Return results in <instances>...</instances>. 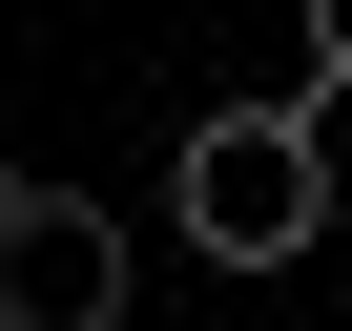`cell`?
<instances>
[{
	"instance_id": "7a4b0ae2",
	"label": "cell",
	"mask_w": 352,
	"mask_h": 331,
	"mask_svg": "<svg viewBox=\"0 0 352 331\" xmlns=\"http://www.w3.org/2000/svg\"><path fill=\"white\" fill-rule=\"evenodd\" d=\"M124 228L104 187H0V331H124Z\"/></svg>"
},
{
	"instance_id": "3957f363",
	"label": "cell",
	"mask_w": 352,
	"mask_h": 331,
	"mask_svg": "<svg viewBox=\"0 0 352 331\" xmlns=\"http://www.w3.org/2000/svg\"><path fill=\"white\" fill-rule=\"evenodd\" d=\"M270 104H352V0H311V42H290V83Z\"/></svg>"
},
{
	"instance_id": "6da1fadb",
	"label": "cell",
	"mask_w": 352,
	"mask_h": 331,
	"mask_svg": "<svg viewBox=\"0 0 352 331\" xmlns=\"http://www.w3.org/2000/svg\"><path fill=\"white\" fill-rule=\"evenodd\" d=\"M166 207H187L208 269H290V249L331 228V124H311V104H208L187 166H166Z\"/></svg>"
}]
</instances>
